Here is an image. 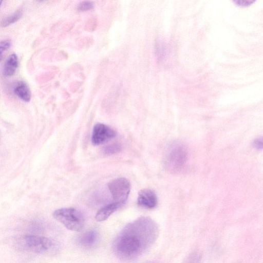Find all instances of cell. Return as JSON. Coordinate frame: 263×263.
Wrapping results in <instances>:
<instances>
[{
	"label": "cell",
	"instance_id": "cell-11",
	"mask_svg": "<svg viewBox=\"0 0 263 263\" xmlns=\"http://www.w3.org/2000/svg\"><path fill=\"white\" fill-rule=\"evenodd\" d=\"M13 92L16 96L24 102H28L31 99V91L29 86L24 82H18L14 86Z\"/></svg>",
	"mask_w": 263,
	"mask_h": 263
},
{
	"label": "cell",
	"instance_id": "cell-18",
	"mask_svg": "<svg viewBox=\"0 0 263 263\" xmlns=\"http://www.w3.org/2000/svg\"><path fill=\"white\" fill-rule=\"evenodd\" d=\"M146 263H157V262H146Z\"/></svg>",
	"mask_w": 263,
	"mask_h": 263
},
{
	"label": "cell",
	"instance_id": "cell-17",
	"mask_svg": "<svg viewBox=\"0 0 263 263\" xmlns=\"http://www.w3.org/2000/svg\"><path fill=\"white\" fill-rule=\"evenodd\" d=\"M2 2H3L2 1H0V7H1V5H2Z\"/></svg>",
	"mask_w": 263,
	"mask_h": 263
},
{
	"label": "cell",
	"instance_id": "cell-10",
	"mask_svg": "<svg viewBox=\"0 0 263 263\" xmlns=\"http://www.w3.org/2000/svg\"><path fill=\"white\" fill-rule=\"evenodd\" d=\"M18 65V60L17 56L15 53L10 54L5 61L3 73L6 77H10L13 76L17 68Z\"/></svg>",
	"mask_w": 263,
	"mask_h": 263
},
{
	"label": "cell",
	"instance_id": "cell-8",
	"mask_svg": "<svg viewBox=\"0 0 263 263\" xmlns=\"http://www.w3.org/2000/svg\"><path fill=\"white\" fill-rule=\"evenodd\" d=\"M99 234L94 229L88 230L82 234L79 238V243L85 248L93 247L98 242Z\"/></svg>",
	"mask_w": 263,
	"mask_h": 263
},
{
	"label": "cell",
	"instance_id": "cell-15",
	"mask_svg": "<svg viewBox=\"0 0 263 263\" xmlns=\"http://www.w3.org/2000/svg\"><path fill=\"white\" fill-rule=\"evenodd\" d=\"M93 7V4L90 1H83L80 3L78 6V9L81 11H86L90 10Z\"/></svg>",
	"mask_w": 263,
	"mask_h": 263
},
{
	"label": "cell",
	"instance_id": "cell-9",
	"mask_svg": "<svg viewBox=\"0 0 263 263\" xmlns=\"http://www.w3.org/2000/svg\"><path fill=\"white\" fill-rule=\"evenodd\" d=\"M120 203L113 202L109 203L101 209L97 213L95 219L97 221H103L106 220L119 208L122 206Z\"/></svg>",
	"mask_w": 263,
	"mask_h": 263
},
{
	"label": "cell",
	"instance_id": "cell-7",
	"mask_svg": "<svg viewBox=\"0 0 263 263\" xmlns=\"http://www.w3.org/2000/svg\"><path fill=\"white\" fill-rule=\"evenodd\" d=\"M157 202V195L153 191L149 189H143L139 192L137 203L139 206L152 209L156 206Z\"/></svg>",
	"mask_w": 263,
	"mask_h": 263
},
{
	"label": "cell",
	"instance_id": "cell-3",
	"mask_svg": "<svg viewBox=\"0 0 263 263\" xmlns=\"http://www.w3.org/2000/svg\"><path fill=\"white\" fill-rule=\"evenodd\" d=\"M53 216L70 231L80 232L83 230L84 226L83 214L73 208L57 209L54 211Z\"/></svg>",
	"mask_w": 263,
	"mask_h": 263
},
{
	"label": "cell",
	"instance_id": "cell-13",
	"mask_svg": "<svg viewBox=\"0 0 263 263\" xmlns=\"http://www.w3.org/2000/svg\"><path fill=\"white\" fill-rule=\"evenodd\" d=\"M121 150V146L118 143H115L106 146L103 149V153L110 155L119 153Z\"/></svg>",
	"mask_w": 263,
	"mask_h": 263
},
{
	"label": "cell",
	"instance_id": "cell-5",
	"mask_svg": "<svg viewBox=\"0 0 263 263\" xmlns=\"http://www.w3.org/2000/svg\"><path fill=\"white\" fill-rule=\"evenodd\" d=\"M116 136V133L109 126L103 124L97 123L93 126L91 141L93 145L103 144Z\"/></svg>",
	"mask_w": 263,
	"mask_h": 263
},
{
	"label": "cell",
	"instance_id": "cell-6",
	"mask_svg": "<svg viewBox=\"0 0 263 263\" xmlns=\"http://www.w3.org/2000/svg\"><path fill=\"white\" fill-rule=\"evenodd\" d=\"M24 243L30 250L39 253L48 251L52 246V242L50 239L36 235L25 236Z\"/></svg>",
	"mask_w": 263,
	"mask_h": 263
},
{
	"label": "cell",
	"instance_id": "cell-14",
	"mask_svg": "<svg viewBox=\"0 0 263 263\" xmlns=\"http://www.w3.org/2000/svg\"><path fill=\"white\" fill-rule=\"evenodd\" d=\"M11 46V43L8 40L0 41V62L3 59L4 53L10 48Z\"/></svg>",
	"mask_w": 263,
	"mask_h": 263
},
{
	"label": "cell",
	"instance_id": "cell-2",
	"mask_svg": "<svg viewBox=\"0 0 263 263\" xmlns=\"http://www.w3.org/2000/svg\"><path fill=\"white\" fill-rule=\"evenodd\" d=\"M188 150L180 142H175L168 146L164 157V166L169 172L176 173L183 167L187 160Z\"/></svg>",
	"mask_w": 263,
	"mask_h": 263
},
{
	"label": "cell",
	"instance_id": "cell-4",
	"mask_svg": "<svg viewBox=\"0 0 263 263\" xmlns=\"http://www.w3.org/2000/svg\"><path fill=\"white\" fill-rule=\"evenodd\" d=\"M112 199L116 202L123 204L127 200L130 193V182L125 178L115 179L107 184Z\"/></svg>",
	"mask_w": 263,
	"mask_h": 263
},
{
	"label": "cell",
	"instance_id": "cell-12",
	"mask_svg": "<svg viewBox=\"0 0 263 263\" xmlns=\"http://www.w3.org/2000/svg\"><path fill=\"white\" fill-rule=\"evenodd\" d=\"M22 15V10H18L10 15L4 18L2 20L0 25L3 27H7L17 22L21 17Z\"/></svg>",
	"mask_w": 263,
	"mask_h": 263
},
{
	"label": "cell",
	"instance_id": "cell-1",
	"mask_svg": "<svg viewBox=\"0 0 263 263\" xmlns=\"http://www.w3.org/2000/svg\"><path fill=\"white\" fill-rule=\"evenodd\" d=\"M159 233L156 222L142 216L127 224L112 243L115 255L124 261L138 258L155 241Z\"/></svg>",
	"mask_w": 263,
	"mask_h": 263
},
{
	"label": "cell",
	"instance_id": "cell-16",
	"mask_svg": "<svg viewBox=\"0 0 263 263\" xmlns=\"http://www.w3.org/2000/svg\"><path fill=\"white\" fill-rule=\"evenodd\" d=\"M253 146L257 149L262 148V138H259L256 139L253 142Z\"/></svg>",
	"mask_w": 263,
	"mask_h": 263
}]
</instances>
